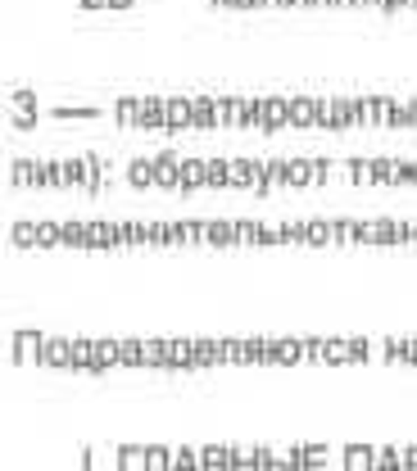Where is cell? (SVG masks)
Wrapping results in <instances>:
<instances>
[{
    "instance_id": "6da1fadb",
    "label": "cell",
    "mask_w": 417,
    "mask_h": 471,
    "mask_svg": "<svg viewBox=\"0 0 417 471\" xmlns=\"http://www.w3.org/2000/svg\"><path fill=\"white\" fill-rule=\"evenodd\" d=\"M299 358H308L304 340H268L263 349V363H299Z\"/></svg>"
},
{
    "instance_id": "7a4b0ae2",
    "label": "cell",
    "mask_w": 417,
    "mask_h": 471,
    "mask_svg": "<svg viewBox=\"0 0 417 471\" xmlns=\"http://www.w3.org/2000/svg\"><path fill=\"white\" fill-rule=\"evenodd\" d=\"M37 245H64V222H37Z\"/></svg>"
},
{
    "instance_id": "3957f363",
    "label": "cell",
    "mask_w": 417,
    "mask_h": 471,
    "mask_svg": "<svg viewBox=\"0 0 417 471\" xmlns=\"http://www.w3.org/2000/svg\"><path fill=\"white\" fill-rule=\"evenodd\" d=\"M128 177H132L137 186H155V164H150V159H141V164H132V168H128Z\"/></svg>"
},
{
    "instance_id": "277c9868",
    "label": "cell",
    "mask_w": 417,
    "mask_h": 471,
    "mask_svg": "<svg viewBox=\"0 0 417 471\" xmlns=\"http://www.w3.org/2000/svg\"><path fill=\"white\" fill-rule=\"evenodd\" d=\"M14 245H37V222H14Z\"/></svg>"
},
{
    "instance_id": "5b68a950",
    "label": "cell",
    "mask_w": 417,
    "mask_h": 471,
    "mask_svg": "<svg viewBox=\"0 0 417 471\" xmlns=\"http://www.w3.org/2000/svg\"><path fill=\"white\" fill-rule=\"evenodd\" d=\"M51 118H100V109H51Z\"/></svg>"
},
{
    "instance_id": "8992f818",
    "label": "cell",
    "mask_w": 417,
    "mask_h": 471,
    "mask_svg": "<svg viewBox=\"0 0 417 471\" xmlns=\"http://www.w3.org/2000/svg\"><path fill=\"white\" fill-rule=\"evenodd\" d=\"M14 109H19V114H33V109H37V96H33V91H14Z\"/></svg>"
},
{
    "instance_id": "52a82bcc",
    "label": "cell",
    "mask_w": 417,
    "mask_h": 471,
    "mask_svg": "<svg viewBox=\"0 0 417 471\" xmlns=\"http://www.w3.org/2000/svg\"><path fill=\"white\" fill-rule=\"evenodd\" d=\"M14 127H19V132H33V127H37V114H14Z\"/></svg>"
},
{
    "instance_id": "ba28073f",
    "label": "cell",
    "mask_w": 417,
    "mask_h": 471,
    "mask_svg": "<svg viewBox=\"0 0 417 471\" xmlns=\"http://www.w3.org/2000/svg\"><path fill=\"white\" fill-rule=\"evenodd\" d=\"M403 462H408V466L417 471V444H412V448H403Z\"/></svg>"
}]
</instances>
